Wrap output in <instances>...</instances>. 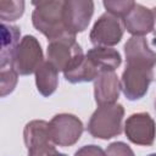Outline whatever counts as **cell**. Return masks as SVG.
Here are the masks:
<instances>
[{
  "label": "cell",
  "instance_id": "d6986e66",
  "mask_svg": "<svg viewBox=\"0 0 156 156\" xmlns=\"http://www.w3.org/2000/svg\"><path fill=\"white\" fill-rule=\"evenodd\" d=\"M102 4L107 13L119 20H123L135 5V2L132 0H105Z\"/></svg>",
  "mask_w": 156,
  "mask_h": 156
},
{
  "label": "cell",
  "instance_id": "cb8c5ba5",
  "mask_svg": "<svg viewBox=\"0 0 156 156\" xmlns=\"http://www.w3.org/2000/svg\"><path fill=\"white\" fill-rule=\"evenodd\" d=\"M149 156H156V154H150Z\"/></svg>",
  "mask_w": 156,
  "mask_h": 156
},
{
  "label": "cell",
  "instance_id": "8992f818",
  "mask_svg": "<svg viewBox=\"0 0 156 156\" xmlns=\"http://www.w3.org/2000/svg\"><path fill=\"white\" fill-rule=\"evenodd\" d=\"M43 58V50L38 39L33 35H24L13 52L11 65L20 76H29L35 73L44 62Z\"/></svg>",
  "mask_w": 156,
  "mask_h": 156
},
{
  "label": "cell",
  "instance_id": "ba28073f",
  "mask_svg": "<svg viewBox=\"0 0 156 156\" xmlns=\"http://www.w3.org/2000/svg\"><path fill=\"white\" fill-rule=\"evenodd\" d=\"M94 2L91 0H66L63 1V23L68 33L76 35L84 32L93 17Z\"/></svg>",
  "mask_w": 156,
  "mask_h": 156
},
{
  "label": "cell",
  "instance_id": "d4e9b609",
  "mask_svg": "<svg viewBox=\"0 0 156 156\" xmlns=\"http://www.w3.org/2000/svg\"><path fill=\"white\" fill-rule=\"evenodd\" d=\"M155 110H156V101H155Z\"/></svg>",
  "mask_w": 156,
  "mask_h": 156
},
{
  "label": "cell",
  "instance_id": "ac0fdd59",
  "mask_svg": "<svg viewBox=\"0 0 156 156\" xmlns=\"http://www.w3.org/2000/svg\"><path fill=\"white\" fill-rule=\"evenodd\" d=\"M18 73L13 69V67L5 66L0 67V95L1 98H5L6 95L11 94L17 84Z\"/></svg>",
  "mask_w": 156,
  "mask_h": 156
},
{
  "label": "cell",
  "instance_id": "30bf717a",
  "mask_svg": "<svg viewBox=\"0 0 156 156\" xmlns=\"http://www.w3.org/2000/svg\"><path fill=\"white\" fill-rule=\"evenodd\" d=\"M124 133L133 144L150 146L156 136V124L147 112L133 113L124 123Z\"/></svg>",
  "mask_w": 156,
  "mask_h": 156
},
{
  "label": "cell",
  "instance_id": "e0dca14e",
  "mask_svg": "<svg viewBox=\"0 0 156 156\" xmlns=\"http://www.w3.org/2000/svg\"><path fill=\"white\" fill-rule=\"evenodd\" d=\"M24 12V1L0 0V18L2 23L18 20Z\"/></svg>",
  "mask_w": 156,
  "mask_h": 156
},
{
  "label": "cell",
  "instance_id": "44dd1931",
  "mask_svg": "<svg viewBox=\"0 0 156 156\" xmlns=\"http://www.w3.org/2000/svg\"><path fill=\"white\" fill-rule=\"evenodd\" d=\"M74 156H106V152L98 145H85L78 149Z\"/></svg>",
  "mask_w": 156,
  "mask_h": 156
},
{
  "label": "cell",
  "instance_id": "8fae6325",
  "mask_svg": "<svg viewBox=\"0 0 156 156\" xmlns=\"http://www.w3.org/2000/svg\"><path fill=\"white\" fill-rule=\"evenodd\" d=\"M121 90V80L115 72H100L94 80V98L99 106L116 104Z\"/></svg>",
  "mask_w": 156,
  "mask_h": 156
},
{
  "label": "cell",
  "instance_id": "7c38bea8",
  "mask_svg": "<svg viewBox=\"0 0 156 156\" xmlns=\"http://www.w3.org/2000/svg\"><path fill=\"white\" fill-rule=\"evenodd\" d=\"M122 23L133 37H144L154 29L152 10L135 2L130 12L122 20Z\"/></svg>",
  "mask_w": 156,
  "mask_h": 156
},
{
  "label": "cell",
  "instance_id": "ffe728a7",
  "mask_svg": "<svg viewBox=\"0 0 156 156\" xmlns=\"http://www.w3.org/2000/svg\"><path fill=\"white\" fill-rule=\"evenodd\" d=\"M106 156H135L133 150L123 141L111 143L106 149Z\"/></svg>",
  "mask_w": 156,
  "mask_h": 156
},
{
  "label": "cell",
  "instance_id": "9a60e30c",
  "mask_svg": "<svg viewBox=\"0 0 156 156\" xmlns=\"http://www.w3.org/2000/svg\"><path fill=\"white\" fill-rule=\"evenodd\" d=\"M35 84L38 91L43 96L49 98L57 89L58 71L49 61H44L35 71Z\"/></svg>",
  "mask_w": 156,
  "mask_h": 156
},
{
  "label": "cell",
  "instance_id": "7402d4cb",
  "mask_svg": "<svg viewBox=\"0 0 156 156\" xmlns=\"http://www.w3.org/2000/svg\"><path fill=\"white\" fill-rule=\"evenodd\" d=\"M152 10V13H154V29H152V33H154V40L152 43L156 45V7L151 9Z\"/></svg>",
  "mask_w": 156,
  "mask_h": 156
},
{
  "label": "cell",
  "instance_id": "9c48e42d",
  "mask_svg": "<svg viewBox=\"0 0 156 156\" xmlns=\"http://www.w3.org/2000/svg\"><path fill=\"white\" fill-rule=\"evenodd\" d=\"M122 20L105 12L94 23L89 39L95 46L110 48L118 44L123 37Z\"/></svg>",
  "mask_w": 156,
  "mask_h": 156
},
{
  "label": "cell",
  "instance_id": "5bb4252c",
  "mask_svg": "<svg viewBox=\"0 0 156 156\" xmlns=\"http://www.w3.org/2000/svg\"><path fill=\"white\" fill-rule=\"evenodd\" d=\"M21 30L16 26L1 24V51H0V67L10 66L13 52L18 45ZM12 66V65H11Z\"/></svg>",
  "mask_w": 156,
  "mask_h": 156
},
{
  "label": "cell",
  "instance_id": "5b68a950",
  "mask_svg": "<svg viewBox=\"0 0 156 156\" xmlns=\"http://www.w3.org/2000/svg\"><path fill=\"white\" fill-rule=\"evenodd\" d=\"M23 140L28 150V156H56L58 151L49 133V122L34 119L26 124Z\"/></svg>",
  "mask_w": 156,
  "mask_h": 156
},
{
  "label": "cell",
  "instance_id": "603a6c76",
  "mask_svg": "<svg viewBox=\"0 0 156 156\" xmlns=\"http://www.w3.org/2000/svg\"><path fill=\"white\" fill-rule=\"evenodd\" d=\"M56 156H67V155H65V154H61V152H58Z\"/></svg>",
  "mask_w": 156,
  "mask_h": 156
},
{
  "label": "cell",
  "instance_id": "2e32d148",
  "mask_svg": "<svg viewBox=\"0 0 156 156\" xmlns=\"http://www.w3.org/2000/svg\"><path fill=\"white\" fill-rule=\"evenodd\" d=\"M99 73L100 72L93 65V62L87 56H84L72 68L65 71L63 76L67 82L76 84V83H87V82L95 80L96 77L99 76Z\"/></svg>",
  "mask_w": 156,
  "mask_h": 156
},
{
  "label": "cell",
  "instance_id": "6da1fadb",
  "mask_svg": "<svg viewBox=\"0 0 156 156\" xmlns=\"http://www.w3.org/2000/svg\"><path fill=\"white\" fill-rule=\"evenodd\" d=\"M35 9L32 13V23L37 30L43 33L49 41L55 39L72 35L65 27L63 23V1L49 0L33 2Z\"/></svg>",
  "mask_w": 156,
  "mask_h": 156
},
{
  "label": "cell",
  "instance_id": "3957f363",
  "mask_svg": "<svg viewBox=\"0 0 156 156\" xmlns=\"http://www.w3.org/2000/svg\"><path fill=\"white\" fill-rule=\"evenodd\" d=\"M124 108L121 104L99 106L88 122V132L91 136L107 140L122 133Z\"/></svg>",
  "mask_w": 156,
  "mask_h": 156
},
{
  "label": "cell",
  "instance_id": "52a82bcc",
  "mask_svg": "<svg viewBox=\"0 0 156 156\" xmlns=\"http://www.w3.org/2000/svg\"><path fill=\"white\" fill-rule=\"evenodd\" d=\"M84 130L82 121L72 113H58L49 122V133L55 145L67 147L74 145Z\"/></svg>",
  "mask_w": 156,
  "mask_h": 156
},
{
  "label": "cell",
  "instance_id": "4fadbf2b",
  "mask_svg": "<svg viewBox=\"0 0 156 156\" xmlns=\"http://www.w3.org/2000/svg\"><path fill=\"white\" fill-rule=\"evenodd\" d=\"M85 56L93 62L99 72H115L122 62L121 54L112 48L95 46L88 50Z\"/></svg>",
  "mask_w": 156,
  "mask_h": 156
},
{
  "label": "cell",
  "instance_id": "7a4b0ae2",
  "mask_svg": "<svg viewBox=\"0 0 156 156\" xmlns=\"http://www.w3.org/2000/svg\"><path fill=\"white\" fill-rule=\"evenodd\" d=\"M154 65L144 61L126 60L121 89L128 100L135 101L146 95L149 85L154 80Z\"/></svg>",
  "mask_w": 156,
  "mask_h": 156
},
{
  "label": "cell",
  "instance_id": "277c9868",
  "mask_svg": "<svg viewBox=\"0 0 156 156\" xmlns=\"http://www.w3.org/2000/svg\"><path fill=\"white\" fill-rule=\"evenodd\" d=\"M48 61L60 72H65L78 63L83 55L82 46L76 40V35H66L48 44Z\"/></svg>",
  "mask_w": 156,
  "mask_h": 156
}]
</instances>
